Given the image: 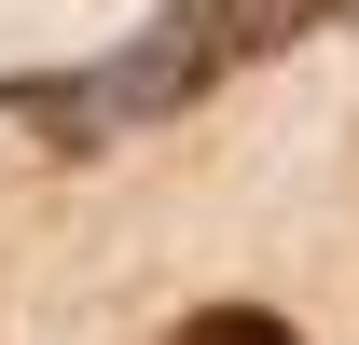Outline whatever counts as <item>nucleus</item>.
Listing matches in <instances>:
<instances>
[{
  "label": "nucleus",
  "instance_id": "f257e3e1",
  "mask_svg": "<svg viewBox=\"0 0 359 345\" xmlns=\"http://www.w3.org/2000/svg\"><path fill=\"white\" fill-rule=\"evenodd\" d=\"M166 345H304L290 318H263V304H208V318H180Z\"/></svg>",
  "mask_w": 359,
  "mask_h": 345
}]
</instances>
